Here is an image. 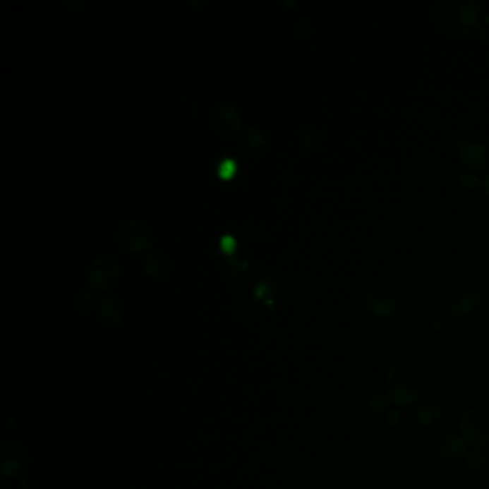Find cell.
Segmentation results:
<instances>
[{"label": "cell", "instance_id": "f1b7e54d", "mask_svg": "<svg viewBox=\"0 0 489 489\" xmlns=\"http://www.w3.org/2000/svg\"><path fill=\"white\" fill-rule=\"evenodd\" d=\"M485 25L489 28V13L485 15Z\"/></svg>", "mask_w": 489, "mask_h": 489}, {"label": "cell", "instance_id": "cb8c5ba5", "mask_svg": "<svg viewBox=\"0 0 489 489\" xmlns=\"http://www.w3.org/2000/svg\"><path fill=\"white\" fill-rule=\"evenodd\" d=\"M296 30H297V36H300V37H307V36H310L311 30H313V26H311L307 20L300 19V20L297 22V25H296Z\"/></svg>", "mask_w": 489, "mask_h": 489}, {"label": "cell", "instance_id": "5bb4252c", "mask_svg": "<svg viewBox=\"0 0 489 489\" xmlns=\"http://www.w3.org/2000/svg\"><path fill=\"white\" fill-rule=\"evenodd\" d=\"M411 418L413 419L415 423L422 425V426H433V425L439 423L440 421L442 422L445 421V419H442L443 415L439 411V408L433 404H429V402L416 404L411 409Z\"/></svg>", "mask_w": 489, "mask_h": 489}, {"label": "cell", "instance_id": "83f0119b", "mask_svg": "<svg viewBox=\"0 0 489 489\" xmlns=\"http://www.w3.org/2000/svg\"><path fill=\"white\" fill-rule=\"evenodd\" d=\"M187 4H190V5H194V6H203V5H205L207 2H205V0H204V2H191V0H188V2Z\"/></svg>", "mask_w": 489, "mask_h": 489}, {"label": "cell", "instance_id": "d6986e66", "mask_svg": "<svg viewBox=\"0 0 489 489\" xmlns=\"http://www.w3.org/2000/svg\"><path fill=\"white\" fill-rule=\"evenodd\" d=\"M95 291H92L91 289L89 290H83L80 291L75 300H73V307L78 310V311H82V313H86V311L91 310L94 307V303H95Z\"/></svg>", "mask_w": 489, "mask_h": 489}, {"label": "cell", "instance_id": "4fadbf2b", "mask_svg": "<svg viewBox=\"0 0 489 489\" xmlns=\"http://www.w3.org/2000/svg\"><path fill=\"white\" fill-rule=\"evenodd\" d=\"M439 454L445 459L458 461L466 455V443L459 436L448 433L440 439Z\"/></svg>", "mask_w": 489, "mask_h": 489}, {"label": "cell", "instance_id": "277c9868", "mask_svg": "<svg viewBox=\"0 0 489 489\" xmlns=\"http://www.w3.org/2000/svg\"><path fill=\"white\" fill-rule=\"evenodd\" d=\"M459 429L465 440L473 448L482 447L489 442V411L483 408L468 411L459 422Z\"/></svg>", "mask_w": 489, "mask_h": 489}, {"label": "cell", "instance_id": "44dd1931", "mask_svg": "<svg viewBox=\"0 0 489 489\" xmlns=\"http://www.w3.org/2000/svg\"><path fill=\"white\" fill-rule=\"evenodd\" d=\"M390 399L386 397L383 393H376L372 396L369 402V411L375 415H385L389 409Z\"/></svg>", "mask_w": 489, "mask_h": 489}, {"label": "cell", "instance_id": "484cf974", "mask_svg": "<svg viewBox=\"0 0 489 489\" xmlns=\"http://www.w3.org/2000/svg\"><path fill=\"white\" fill-rule=\"evenodd\" d=\"M280 5L283 8H286V9H293V8H296L298 5V2H297V0H291V2H284V0H280Z\"/></svg>", "mask_w": 489, "mask_h": 489}, {"label": "cell", "instance_id": "9c48e42d", "mask_svg": "<svg viewBox=\"0 0 489 489\" xmlns=\"http://www.w3.org/2000/svg\"><path fill=\"white\" fill-rule=\"evenodd\" d=\"M483 306V297L478 290H466L452 304V315L459 322H468L479 316Z\"/></svg>", "mask_w": 489, "mask_h": 489}, {"label": "cell", "instance_id": "4316f807", "mask_svg": "<svg viewBox=\"0 0 489 489\" xmlns=\"http://www.w3.org/2000/svg\"><path fill=\"white\" fill-rule=\"evenodd\" d=\"M483 190H485V194L489 197V172L483 178Z\"/></svg>", "mask_w": 489, "mask_h": 489}, {"label": "cell", "instance_id": "7402d4cb", "mask_svg": "<svg viewBox=\"0 0 489 489\" xmlns=\"http://www.w3.org/2000/svg\"><path fill=\"white\" fill-rule=\"evenodd\" d=\"M448 316L445 315V313H436L430 323H429V332L433 334V336H439L442 334L445 330L448 329Z\"/></svg>", "mask_w": 489, "mask_h": 489}, {"label": "cell", "instance_id": "ffe728a7", "mask_svg": "<svg viewBox=\"0 0 489 489\" xmlns=\"http://www.w3.org/2000/svg\"><path fill=\"white\" fill-rule=\"evenodd\" d=\"M458 183H459L461 188H464L466 191L478 190L482 184L481 176L475 172H461L458 176Z\"/></svg>", "mask_w": 489, "mask_h": 489}, {"label": "cell", "instance_id": "8fae6325", "mask_svg": "<svg viewBox=\"0 0 489 489\" xmlns=\"http://www.w3.org/2000/svg\"><path fill=\"white\" fill-rule=\"evenodd\" d=\"M363 304L370 315L380 318V319L390 318L396 311L394 298L389 293H386L380 289H375V290L366 293L365 298H363Z\"/></svg>", "mask_w": 489, "mask_h": 489}, {"label": "cell", "instance_id": "52a82bcc", "mask_svg": "<svg viewBox=\"0 0 489 489\" xmlns=\"http://www.w3.org/2000/svg\"><path fill=\"white\" fill-rule=\"evenodd\" d=\"M459 151L461 162L471 171H485L489 167V148L479 140L466 138L454 141Z\"/></svg>", "mask_w": 489, "mask_h": 489}, {"label": "cell", "instance_id": "3957f363", "mask_svg": "<svg viewBox=\"0 0 489 489\" xmlns=\"http://www.w3.org/2000/svg\"><path fill=\"white\" fill-rule=\"evenodd\" d=\"M115 239L121 250L131 254H140L150 251L154 243V233L144 221L126 219L118 226Z\"/></svg>", "mask_w": 489, "mask_h": 489}, {"label": "cell", "instance_id": "7c38bea8", "mask_svg": "<svg viewBox=\"0 0 489 489\" xmlns=\"http://www.w3.org/2000/svg\"><path fill=\"white\" fill-rule=\"evenodd\" d=\"M145 273L152 279H165L171 272V261L168 255L159 250H150L144 258Z\"/></svg>", "mask_w": 489, "mask_h": 489}, {"label": "cell", "instance_id": "30bf717a", "mask_svg": "<svg viewBox=\"0 0 489 489\" xmlns=\"http://www.w3.org/2000/svg\"><path fill=\"white\" fill-rule=\"evenodd\" d=\"M97 313L102 323L111 327H116L125 319V306L116 296L104 294L97 301Z\"/></svg>", "mask_w": 489, "mask_h": 489}, {"label": "cell", "instance_id": "7a4b0ae2", "mask_svg": "<svg viewBox=\"0 0 489 489\" xmlns=\"http://www.w3.org/2000/svg\"><path fill=\"white\" fill-rule=\"evenodd\" d=\"M119 262L111 254H101L89 262L85 280L95 293L108 294L119 282Z\"/></svg>", "mask_w": 489, "mask_h": 489}, {"label": "cell", "instance_id": "e0dca14e", "mask_svg": "<svg viewBox=\"0 0 489 489\" xmlns=\"http://www.w3.org/2000/svg\"><path fill=\"white\" fill-rule=\"evenodd\" d=\"M300 145L307 154H313L318 148V132L310 125H301L298 131Z\"/></svg>", "mask_w": 489, "mask_h": 489}, {"label": "cell", "instance_id": "ac0fdd59", "mask_svg": "<svg viewBox=\"0 0 489 489\" xmlns=\"http://www.w3.org/2000/svg\"><path fill=\"white\" fill-rule=\"evenodd\" d=\"M465 469L469 475H478L485 469V455L481 449L473 448L465 458Z\"/></svg>", "mask_w": 489, "mask_h": 489}, {"label": "cell", "instance_id": "ba28073f", "mask_svg": "<svg viewBox=\"0 0 489 489\" xmlns=\"http://www.w3.org/2000/svg\"><path fill=\"white\" fill-rule=\"evenodd\" d=\"M0 458H2V472L5 476H20L29 465V458L23 448L9 440L0 445Z\"/></svg>", "mask_w": 489, "mask_h": 489}, {"label": "cell", "instance_id": "6da1fadb", "mask_svg": "<svg viewBox=\"0 0 489 489\" xmlns=\"http://www.w3.org/2000/svg\"><path fill=\"white\" fill-rule=\"evenodd\" d=\"M423 392V379L419 370L409 363L394 365L386 378V396L399 406L409 405Z\"/></svg>", "mask_w": 489, "mask_h": 489}, {"label": "cell", "instance_id": "603a6c76", "mask_svg": "<svg viewBox=\"0 0 489 489\" xmlns=\"http://www.w3.org/2000/svg\"><path fill=\"white\" fill-rule=\"evenodd\" d=\"M400 422H402V413H400L399 409H392L390 412H387V416H386V425L389 428H397L400 425Z\"/></svg>", "mask_w": 489, "mask_h": 489}, {"label": "cell", "instance_id": "2e32d148", "mask_svg": "<svg viewBox=\"0 0 489 489\" xmlns=\"http://www.w3.org/2000/svg\"><path fill=\"white\" fill-rule=\"evenodd\" d=\"M244 144L253 151H265L269 148V138L265 133L257 128H248L243 133Z\"/></svg>", "mask_w": 489, "mask_h": 489}, {"label": "cell", "instance_id": "d4e9b609", "mask_svg": "<svg viewBox=\"0 0 489 489\" xmlns=\"http://www.w3.org/2000/svg\"><path fill=\"white\" fill-rule=\"evenodd\" d=\"M65 5L72 11H78L86 5V0H69V2H65Z\"/></svg>", "mask_w": 489, "mask_h": 489}, {"label": "cell", "instance_id": "5b68a950", "mask_svg": "<svg viewBox=\"0 0 489 489\" xmlns=\"http://www.w3.org/2000/svg\"><path fill=\"white\" fill-rule=\"evenodd\" d=\"M211 123L221 137H234L243 128V116L240 111L230 102L219 101L212 107Z\"/></svg>", "mask_w": 489, "mask_h": 489}, {"label": "cell", "instance_id": "9a60e30c", "mask_svg": "<svg viewBox=\"0 0 489 489\" xmlns=\"http://www.w3.org/2000/svg\"><path fill=\"white\" fill-rule=\"evenodd\" d=\"M482 4L475 2V0H466V2H461V20L465 25V28L469 32H473L481 23V11Z\"/></svg>", "mask_w": 489, "mask_h": 489}, {"label": "cell", "instance_id": "8992f818", "mask_svg": "<svg viewBox=\"0 0 489 489\" xmlns=\"http://www.w3.org/2000/svg\"><path fill=\"white\" fill-rule=\"evenodd\" d=\"M433 19L439 28L455 35L469 33L461 20V2L439 0L433 6Z\"/></svg>", "mask_w": 489, "mask_h": 489}]
</instances>
